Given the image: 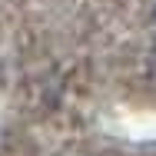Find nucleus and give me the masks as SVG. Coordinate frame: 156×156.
<instances>
[{"mask_svg": "<svg viewBox=\"0 0 156 156\" xmlns=\"http://www.w3.org/2000/svg\"><path fill=\"white\" fill-rule=\"evenodd\" d=\"M153 27H156V7H153Z\"/></svg>", "mask_w": 156, "mask_h": 156, "instance_id": "obj_1", "label": "nucleus"}]
</instances>
